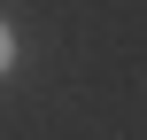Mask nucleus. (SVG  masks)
I'll list each match as a JSON object with an SVG mask.
<instances>
[{"instance_id": "obj_1", "label": "nucleus", "mask_w": 147, "mask_h": 140, "mask_svg": "<svg viewBox=\"0 0 147 140\" xmlns=\"http://www.w3.org/2000/svg\"><path fill=\"white\" fill-rule=\"evenodd\" d=\"M8 62H16V31L0 23V78H8Z\"/></svg>"}]
</instances>
